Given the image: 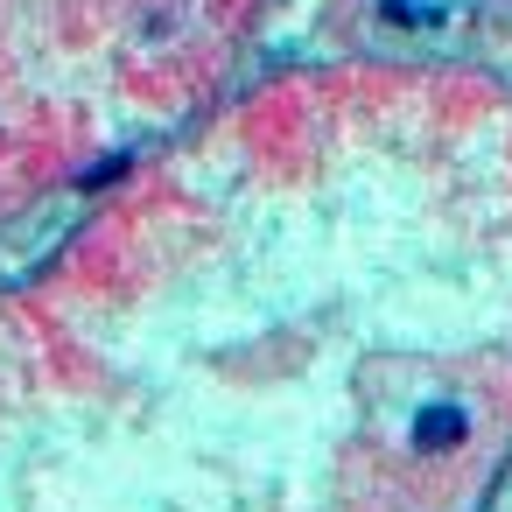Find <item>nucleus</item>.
<instances>
[{"label": "nucleus", "instance_id": "obj_1", "mask_svg": "<svg viewBox=\"0 0 512 512\" xmlns=\"http://www.w3.org/2000/svg\"><path fill=\"white\" fill-rule=\"evenodd\" d=\"M414 442H421V449H456V442H463V414H456V407H421Z\"/></svg>", "mask_w": 512, "mask_h": 512}]
</instances>
